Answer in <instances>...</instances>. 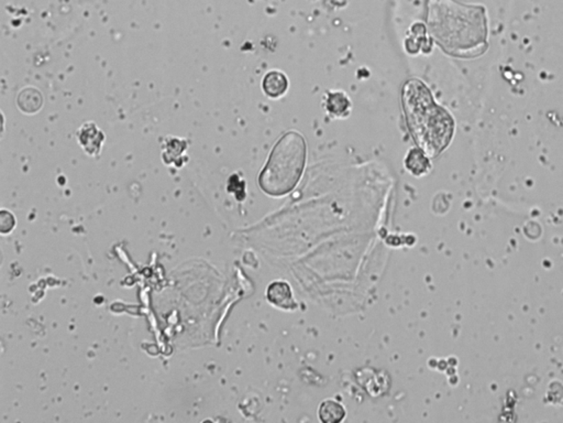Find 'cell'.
I'll return each mask as SVG.
<instances>
[{"instance_id": "obj_1", "label": "cell", "mask_w": 563, "mask_h": 423, "mask_svg": "<svg viewBox=\"0 0 563 423\" xmlns=\"http://www.w3.org/2000/svg\"><path fill=\"white\" fill-rule=\"evenodd\" d=\"M402 102L408 130L416 145L428 157H437L454 137V118L436 104L429 88L416 79L408 81L403 87Z\"/></svg>"}, {"instance_id": "obj_2", "label": "cell", "mask_w": 563, "mask_h": 423, "mask_svg": "<svg viewBox=\"0 0 563 423\" xmlns=\"http://www.w3.org/2000/svg\"><path fill=\"white\" fill-rule=\"evenodd\" d=\"M306 149L305 139L298 132L285 134L274 146L259 176L261 190L271 196H283L292 192L303 174Z\"/></svg>"}, {"instance_id": "obj_3", "label": "cell", "mask_w": 563, "mask_h": 423, "mask_svg": "<svg viewBox=\"0 0 563 423\" xmlns=\"http://www.w3.org/2000/svg\"><path fill=\"white\" fill-rule=\"evenodd\" d=\"M445 17L432 19L430 29L443 49L459 54L468 44L481 42L487 34L485 12L481 7H470L446 1Z\"/></svg>"}, {"instance_id": "obj_4", "label": "cell", "mask_w": 563, "mask_h": 423, "mask_svg": "<svg viewBox=\"0 0 563 423\" xmlns=\"http://www.w3.org/2000/svg\"><path fill=\"white\" fill-rule=\"evenodd\" d=\"M266 298L272 305L284 310H294L297 307L293 298L292 289L285 281H274L266 290Z\"/></svg>"}, {"instance_id": "obj_5", "label": "cell", "mask_w": 563, "mask_h": 423, "mask_svg": "<svg viewBox=\"0 0 563 423\" xmlns=\"http://www.w3.org/2000/svg\"><path fill=\"white\" fill-rule=\"evenodd\" d=\"M78 141L89 154H96L100 152L101 143L104 141V135L93 123H87L78 132Z\"/></svg>"}, {"instance_id": "obj_6", "label": "cell", "mask_w": 563, "mask_h": 423, "mask_svg": "<svg viewBox=\"0 0 563 423\" xmlns=\"http://www.w3.org/2000/svg\"><path fill=\"white\" fill-rule=\"evenodd\" d=\"M263 91L271 99H279L288 90V80L286 75L279 71L268 72L263 79Z\"/></svg>"}, {"instance_id": "obj_7", "label": "cell", "mask_w": 563, "mask_h": 423, "mask_svg": "<svg viewBox=\"0 0 563 423\" xmlns=\"http://www.w3.org/2000/svg\"><path fill=\"white\" fill-rule=\"evenodd\" d=\"M429 159L430 158L421 149H412L406 156L405 165L414 176H424L432 168Z\"/></svg>"}, {"instance_id": "obj_8", "label": "cell", "mask_w": 563, "mask_h": 423, "mask_svg": "<svg viewBox=\"0 0 563 423\" xmlns=\"http://www.w3.org/2000/svg\"><path fill=\"white\" fill-rule=\"evenodd\" d=\"M326 108L334 117H346L350 113V99L341 92H331L326 99Z\"/></svg>"}, {"instance_id": "obj_9", "label": "cell", "mask_w": 563, "mask_h": 423, "mask_svg": "<svg viewBox=\"0 0 563 423\" xmlns=\"http://www.w3.org/2000/svg\"><path fill=\"white\" fill-rule=\"evenodd\" d=\"M43 104L42 94L33 87L25 88L18 96V106L27 114L36 113Z\"/></svg>"}, {"instance_id": "obj_10", "label": "cell", "mask_w": 563, "mask_h": 423, "mask_svg": "<svg viewBox=\"0 0 563 423\" xmlns=\"http://www.w3.org/2000/svg\"><path fill=\"white\" fill-rule=\"evenodd\" d=\"M320 420L325 423L341 422L346 417V410L339 402L325 400L318 410Z\"/></svg>"}]
</instances>
